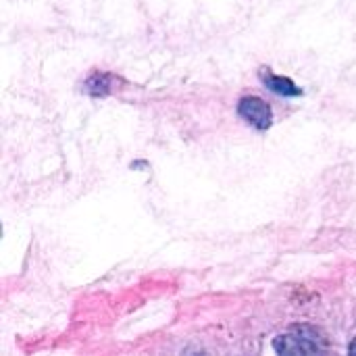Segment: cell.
<instances>
[{"mask_svg":"<svg viewBox=\"0 0 356 356\" xmlns=\"http://www.w3.org/2000/svg\"><path fill=\"white\" fill-rule=\"evenodd\" d=\"M273 348L277 355H315L323 350L319 334L311 327H298L290 334L277 336L273 340Z\"/></svg>","mask_w":356,"mask_h":356,"instance_id":"obj_1","label":"cell"},{"mask_svg":"<svg viewBox=\"0 0 356 356\" xmlns=\"http://www.w3.org/2000/svg\"><path fill=\"white\" fill-rule=\"evenodd\" d=\"M238 115L240 119H244L248 125H252L259 131H265L273 125V111L259 96H244L238 102Z\"/></svg>","mask_w":356,"mask_h":356,"instance_id":"obj_2","label":"cell"},{"mask_svg":"<svg viewBox=\"0 0 356 356\" xmlns=\"http://www.w3.org/2000/svg\"><path fill=\"white\" fill-rule=\"evenodd\" d=\"M261 81L267 86V90H271L273 94L277 96H286V98H294V96H300L302 90L290 79V77H282V75H275L271 69H261Z\"/></svg>","mask_w":356,"mask_h":356,"instance_id":"obj_3","label":"cell"},{"mask_svg":"<svg viewBox=\"0 0 356 356\" xmlns=\"http://www.w3.org/2000/svg\"><path fill=\"white\" fill-rule=\"evenodd\" d=\"M113 83H115V77L108 71H96L88 77L83 88L92 96H106L113 90Z\"/></svg>","mask_w":356,"mask_h":356,"instance_id":"obj_4","label":"cell"}]
</instances>
